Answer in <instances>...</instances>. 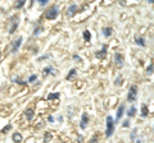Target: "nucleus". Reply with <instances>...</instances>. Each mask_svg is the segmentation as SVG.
<instances>
[{
    "instance_id": "f257e3e1",
    "label": "nucleus",
    "mask_w": 154,
    "mask_h": 143,
    "mask_svg": "<svg viewBox=\"0 0 154 143\" xmlns=\"http://www.w3.org/2000/svg\"><path fill=\"white\" fill-rule=\"evenodd\" d=\"M114 132V119L112 116H107V128H105V137H112Z\"/></svg>"
},
{
    "instance_id": "f03ea898",
    "label": "nucleus",
    "mask_w": 154,
    "mask_h": 143,
    "mask_svg": "<svg viewBox=\"0 0 154 143\" xmlns=\"http://www.w3.org/2000/svg\"><path fill=\"white\" fill-rule=\"evenodd\" d=\"M58 15H59V9H58L57 5L50 6L46 10V13H45V18L46 19H55Z\"/></svg>"
},
{
    "instance_id": "7ed1b4c3",
    "label": "nucleus",
    "mask_w": 154,
    "mask_h": 143,
    "mask_svg": "<svg viewBox=\"0 0 154 143\" xmlns=\"http://www.w3.org/2000/svg\"><path fill=\"white\" fill-rule=\"evenodd\" d=\"M136 96H137V86L136 84H132L130 87V91H128V95H127V100L130 102H134L136 100Z\"/></svg>"
},
{
    "instance_id": "20e7f679",
    "label": "nucleus",
    "mask_w": 154,
    "mask_h": 143,
    "mask_svg": "<svg viewBox=\"0 0 154 143\" xmlns=\"http://www.w3.org/2000/svg\"><path fill=\"white\" fill-rule=\"evenodd\" d=\"M18 15H13V17L10 18V26H9V33H14L15 30H17L18 27Z\"/></svg>"
},
{
    "instance_id": "39448f33",
    "label": "nucleus",
    "mask_w": 154,
    "mask_h": 143,
    "mask_svg": "<svg viewBox=\"0 0 154 143\" xmlns=\"http://www.w3.org/2000/svg\"><path fill=\"white\" fill-rule=\"evenodd\" d=\"M114 63L118 68H122L123 67V63H125V56L121 53H116L114 54Z\"/></svg>"
},
{
    "instance_id": "423d86ee",
    "label": "nucleus",
    "mask_w": 154,
    "mask_h": 143,
    "mask_svg": "<svg viewBox=\"0 0 154 143\" xmlns=\"http://www.w3.org/2000/svg\"><path fill=\"white\" fill-rule=\"evenodd\" d=\"M88 123H89V115H88V112H83L81 116V121H80V128L82 131H85L86 126H88Z\"/></svg>"
},
{
    "instance_id": "0eeeda50",
    "label": "nucleus",
    "mask_w": 154,
    "mask_h": 143,
    "mask_svg": "<svg viewBox=\"0 0 154 143\" xmlns=\"http://www.w3.org/2000/svg\"><path fill=\"white\" fill-rule=\"evenodd\" d=\"M22 40H23L22 37H18L15 41H13V44H12V53L13 54H15L19 50V46H21V44H22Z\"/></svg>"
},
{
    "instance_id": "6e6552de",
    "label": "nucleus",
    "mask_w": 154,
    "mask_h": 143,
    "mask_svg": "<svg viewBox=\"0 0 154 143\" xmlns=\"http://www.w3.org/2000/svg\"><path fill=\"white\" fill-rule=\"evenodd\" d=\"M107 49H108L107 45H103L100 50L96 51V54H95V55H96V58H98V59H104L105 55H107Z\"/></svg>"
},
{
    "instance_id": "1a4fd4ad",
    "label": "nucleus",
    "mask_w": 154,
    "mask_h": 143,
    "mask_svg": "<svg viewBox=\"0 0 154 143\" xmlns=\"http://www.w3.org/2000/svg\"><path fill=\"white\" fill-rule=\"evenodd\" d=\"M123 111H125V105H121L120 107H118L117 112H116V120H117V121L122 118V115H123Z\"/></svg>"
},
{
    "instance_id": "9d476101",
    "label": "nucleus",
    "mask_w": 154,
    "mask_h": 143,
    "mask_svg": "<svg viewBox=\"0 0 154 143\" xmlns=\"http://www.w3.org/2000/svg\"><path fill=\"white\" fill-rule=\"evenodd\" d=\"M112 33H113V28L112 27H104L103 28V36H104V37H111Z\"/></svg>"
},
{
    "instance_id": "9b49d317",
    "label": "nucleus",
    "mask_w": 154,
    "mask_h": 143,
    "mask_svg": "<svg viewBox=\"0 0 154 143\" xmlns=\"http://www.w3.org/2000/svg\"><path fill=\"white\" fill-rule=\"evenodd\" d=\"M77 10H78V6H77V4H72V5H69V8H68V15H75Z\"/></svg>"
},
{
    "instance_id": "f8f14e48",
    "label": "nucleus",
    "mask_w": 154,
    "mask_h": 143,
    "mask_svg": "<svg viewBox=\"0 0 154 143\" xmlns=\"http://www.w3.org/2000/svg\"><path fill=\"white\" fill-rule=\"evenodd\" d=\"M12 139H13V142L14 143H21L22 142V134L21 133H18V132H15L14 134L12 135Z\"/></svg>"
},
{
    "instance_id": "ddd939ff",
    "label": "nucleus",
    "mask_w": 154,
    "mask_h": 143,
    "mask_svg": "<svg viewBox=\"0 0 154 143\" xmlns=\"http://www.w3.org/2000/svg\"><path fill=\"white\" fill-rule=\"evenodd\" d=\"M135 42H136L139 46H141V47H145L146 46V44H145V40H144L143 37H139V36H136L135 37Z\"/></svg>"
},
{
    "instance_id": "4468645a",
    "label": "nucleus",
    "mask_w": 154,
    "mask_h": 143,
    "mask_svg": "<svg viewBox=\"0 0 154 143\" xmlns=\"http://www.w3.org/2000/svg\"><path fill=\"white\" fill-rule=\"evenodd\" d=\"M148 115H149V110H148V106L145 105V103H143V105H141V116H143V118H146Z\"/></svg>"
},
{
    "instance_id": "2eb2a0df",
    "label": "nucleus",
    "mask_w": 154,
    "mask_h": 143,
    "mask_svg": "<svg viewBox=\"0 0 154 143\" xmlns=\"http://www.w3.org/2000/svg\"><path fill=\"white\" fill-rule=\"evenodd\" d=\"M82 36H83V40H85L86 42H90V40H91V32H90L89 30L83 31L82 32Z\"/></svg>"
},
{
    "instance_id": "dca6fc26",
    "label": "nucleus",
    "mask_w": 154,
    "mask_h": 143,
    "mask_svg": "<svg viewBox=\"0 0 154 143\" xmlns=\"http://www.w3.org/2000/svg\"><path fill=\"white\" fill-rule=\"evenodd\" d=\"M34 114L35 112H34V110H32L31 107L24 111V115H26V118H27V120H32V118H34Z\"/></svg>"
},
{
    "instance_id": "f3484780",
    "label": "nucleus",
    "mask_w": 154,
    "mask_h": 143,
    "mask_svg": "<svg viewBox=\"0 0 154 143\" xmlns=\"http://www.w3.org/2000/svg\"><path fill=\"white\" fill-rule=\"evenodd\" d=\"M135 114H136V107L131 106L130 110L127 111V118H132V116H135Z\"/></svg>"
},
{
    "instance_id": "a211bd4d",
    "label": "nucleus",
    "mask_w": 154,
    "mask_h": 143,
    "mask_svg": "<svg viewBox=\"0 0 154 143\" xmlns=\"http://www.w3.org/2000/svg\"><path fill=\"white\" fill-rule=\"evenodd\" d=\"M75 76H76V69H75V68H72V69L69 70V73L66 76V79L69 81V79H72V78L75 77Z\"/></svg>"
},
{
    "instance_id": "6ab92c4d",
    "label": "nucleus",
    "mask_w": 154,
    "mask_h": 143,
    "mask_svg": "<svg viewBox=\"0 0 154 143\" xmlns=\"http://www.w3.org/2000/svg\"><path fill=\"white\" fill-rule=\"evenodd\" d=\"M58 99H59V93L58 92H53V93L48 95V100H49V101H51V100H58Z\"/></svg>"
},
{
    "instance_id": "aec40b11",
    "label": "nucleus",
    "mask_w": 154,
    "mask_h": 143,
    "mask_svg": "<svg viewBox=\"0 0 154 143\" xmlns=\"http://www.w3.org/2000/svg\"><path fill=\"white\" fill-rule=\"evenodd\" d=\"M53 72H54V69H53V68H51V67H46V68H45V69L43 70V73H44V77L49 76V74H54Z\"/></svg>"
},
{
    "instance_id": "412c9836",
    "label": "nucleus",
    "mask_w": 154,
    "mask_h": 143,
    "mask_svg": "<svg viewBox=\"0 0 154 143\" xmlns=\"http://www.w3.org/2000/svg\"><path fill=\"white\" fill-rule=\"evenodd\" d=\"M98 141H99V134H98V133H95V134L92 135V138L90 139L89 143H98Z\"/></svg>"
},
{
    "instance_id": "4be33fe9",
    "label": "nucleus",
    "mask_w": 154,
    "mask_h": 143,
    "mask_svg": "<svg viewBox=\"0 0 154 143\" xmlns=\"http://www.w3.org/2000/svg\"><path fill=\"white\" fill-rule=\"evenodd\" d=\"M50 139H51V134L49 132H46L45 133V135H44V142L48 143V142H50Z\"/></svg>"
},
{
    "instance_id": "5701e85b",
    "label": "nucleus",
    "mask_w": 154,
    "mask_h": 143,
    "mask_svg": "<svg viewBox=\"0 0 154 143\" xmlns=\"http://www.w3.org/2000/svg\"><path fill=\"white\" fill-rule=\"evenodd\" d=\"M24 0H19V1L17 3V4H15V9H21L22 8V6H23L24 5Z\"/></svg>"
},
{
    "instance_id": "b1692460",
    "label": "nucleus",
    "mask_w": 154,
    "mask_h": 143,
    "mask_svg": "<svg viewBox=\"0 0 154 143\" xmlns=\"http://www.w3.org/2000/svg\"><path fill=\"white\" fill-rule=\"evenodd\" d=\"M136 133H137V129L134 128L132 132H131V141H135V139H136Z\"/></svg>"
},
{
    "instance_id": "393cba45",
    "label": "nucleus",
    "mask_w": 154,
    "mask_h": 143,
    "mask_svg": "<svg viewBox=\"0 0 154 143\" xmlns=\"http://www.w3.org/2000/svg\"><path fill=\"white\" fill-rule=\"evenodd\" d=\"M146 74H153V63H150L149 67L146 68Z\"/></svg>"
},
{
    "instance_id": "a878e982",
    "label": "nucleus",
    "mask_w": 154,
    "mask_h": 143,
    "mask_svg": "<svg viewBox=\"0 0 154 143\" xmlns=\"http://www.w3.org/2000/svg\"><path fill=\"white\" fill-rule=\"evenodd\" d=\"M36 79H37V76H36V74H32V76H30V78H28V83L35 82Z\"/></svg>"
},
{
    "instance_id": "bb28decb",
    "label": "nucleus",
    "mask_w": 154,
    "mask_h": 143,
    "mask_svg": "<svg viewBox=\"0 0 154 143\" xmlns=\"http://www.w3.org/2000/svg\"><path fill=\"white\" fill-rule=\"evenodd\" d=\"M10 129H12V125L10 124H8V125H6V126H4V128H3V133H6V132H9V131H10Z\"/></svg>"
},
{
    "instance_id": "cd10ccee",
    "label": "nucleus",
    "mask_w": 154,
    "mask_h": 143,
    "mask_svg": "<svg viewBox=\"0 0 154 143\" xmlns=\"http://www.w3.org/2000/svg\"><path fill=\"white\" fill-rule=\"evenodd\" d=\"M13 82H15V83H18V84H27V82H24V81H21V79H18V78H15V79H13Z\"/></svg>"
},
{
    "instance_id": "c85d7f7f",
    "label": "nucleus",
    "mask_w": 154,
    "mask_h": 143,
    "mask_svg": "<svg viewBox=\"0 0 154 143\" xmlns=\"http://www.w3.org/2000/svg\"><path fill=\"white\" fill-rule=\"evenodd\" d=\"M122 126H123V128H127V126H130V119L125 120V121L122 123Z\"/></svg>"
},
{
    "instance_id": "c756f323",
    "label": "nucleus",
    "mask_w": 154,
    "mask_h": 143,
    "mask_svg": "<svg viewBox=\"0 0 154 143\" xmlns=\"http://www.w3.org/2000/svg\"><path fill=\"white\" fill-rule=\"evenodd\" d=\"M121 82H122V77L120 76V77H118V78H117V79H116V82H114V84H116V86H120V84H121Z\"/></svg>"
},
{
    "instance_id": "7c9ffc66",
    "label": "nucleus",
    "mask_w": 154,
    "mask_h": 143,
    "mask_svg": "<svg viewBox=\"0 0 154 143\" xmlns=\"http://www.w3.org/2000/svg\"><path fill=\"white\" fill-rule=\"evenodd\" d=\"M48 58H50V55H43V56H40L38 58V61H41V60H44V59H48Z\"/></svg>"
},
{
    "instance_id": "2f4dec72",
    "label": "nucleus",
    "mask_w": 154,
    "mask_h": 143,
    "mask_svg": "<svg viewBox=\"0 0 154 143\" xmlns=\"http://www.w3.org/2000/svg\"><path fill=\"white\" fill-rule=\"evenodd\" d=\"M38 3H40V5H41V6H44V5H46V4H48V0H38Z\"/></svg>"
},
{
    "instance_id": "473e14b6",
    "label": "nucleus",
    "mask_w": 154,
    "mask_h": 143,
    "mask_svg": "<svg viewBox=\"0 0 154 143\" xmlns=\"http://www.w3.org/2000/svg\"><path fill=\"white\" fill-rule=\"evenodd\" d=\"M41 31H43V28H41V27H38V28H37V30H35V32H34V35H35V36H36V35H38V33H40V32H41Z\"/></svg>"
},
{
    "instance_id": "72a5a7b5",
    "label": "nucleus",
    "mask_w": 154,
    "mask_h": 143,
    "mask_svg": "<svg viewBox=\"0 0 154 143\" xmlns=\"http://www.w3.org/2000/svg\"><path fill=\"white\" fill-rule=\"evenodd\" d=\"M48 121H49V123H53V121H54V118H53V116H49V118H48Z\"/></svg>"
},
{
    "instance_id": "f704fd0d",
    "label": "nucleus",
    "mask_w": 154,
    "mask_h": 143,
    "mask_svg": "<svg viewBox=\"0 0 154 143\" xmlns=\"http://www.w3.org/2000/svg\"><path fill=\"white\" fill-rule=\"evenodd\" d=\"M72 58H73V59H75V60H80V56H78V55H76V54L73 55Z\"/></svg>"
},
{
    "instance_id": "c9c22d12",
    "label": "nucleus",
    "mask_w": 154,
    "mask_h": 143,
    "mask_svg": "<svg viewBox=\"0 0 154 143\" xmlns=\"http://www.w3.org/2000/svg\"><path fill=\"white\" fill-rule=\"evenodd\" d=\"M136 143H143V142H141V139H136Z\"/></svg>"
},
{
    "instance_id": "e433bc0d",
    "label": "nucleus",
    "mask_w": 154,
    "mask_h": 143,
    "mask_svg": "<svg viewBox=\"0 0 154 143\" xmlns=\"http://www.w3.org/2000/svg\"><path fill=\"white\" fill-rule=\"evenodd\" d=\"M120 143H122V142H120Z\"/></svg>"
}]
</instances>
